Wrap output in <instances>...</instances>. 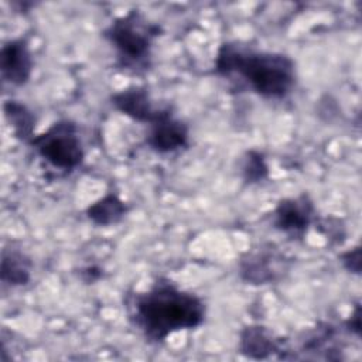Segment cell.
I'll list each match as a JSON object with an SVG mask.
<instances>
[{"label": "cell", "mask_w": 362, "mask_h": 362, "mask_svg": "<svg viewBox=\"0 0 362 362\" xmlns=\"http://www.w3.org/2000/svg\"><path fill=\"white\" fill-rule=\"evenodd\" d=\"M204 301L167 279H158L130 303V320L151 341H164L174 332L194 329L204 322Z\"/></svg>", "instance_id": "obj_1"}, {"label": "cell", "mask_w": 362, "mask_h": 362, "mask_svg": "<svg viewBox=\"0 0 362 362\" xmlns=\"http://www.w3.org/2000/svg\"><path fill=\"white\" fill-rule=\"evenodd\" d=\"M215 71L222 76L239 75L255 93L267 99L287 96L296 83V68L290 57L252 51L230 42L219 48Z\"/></svg>", "instance_id": "obj_2"}, {"label": "cell", "mask_w": 362, "mask_h": 362, "mask_svg": "<svg viewBox=\"0 0 362 362\" xmlns=\"http://www.w3.org/2000/svg\"><path fill=\"white\" fill-rule=\"evenodd\" d=\"M158 27L133 10L115 18L103 31L105 38L117 52L119 62L127 69H140L148 65L153 38Z\"/></svg>", "instance_id": "obj_3"}, {"label": "cell", "mask_w": 362, "mask_h": 362, "mask_svg": "<svg viewBox=\"0 0 362 362\" xmlns=\"http://www.w3.org/2000/svg\"><path fill=\"white\" fill-rule=\"evenodd\" d=\"M28 143L42 160L58 170L72 171L83 161L78 127L69 120L55 122Z\"/></svg>", "instance_id": "obj_4"}, {"label": "cell", "mask_w": 362, "mask_h": 362, "mask_svg": "<svg viewBox=\"0 0 362 362\" xmlns=\"http://www.w3.org/2000/svg\"><path fill=\"white\" fill-rule=\"evenodd\" d=\"M314 216V205L307 195L281 199L274 212V226L290 238H303Z\"/></svg>", "instance_id": "obj_5"}, {"label": "cell", "mask_w": 362, "mask_h": 362, "mask_svg": "<svg viewBox=\"0 0 362 362\" xmlns=\"http://www.w3.org/2000/svg\"><path fill=\"white\" fill-rule=\"evenodd\" d=\"M147 146L160 154H167L185 147L188 143V127L173 117L168 109L161 110L158 117L150 123Z\"/></svg>", "instance_id": "obj_6"}, {"label": "cell", "mask_w": 362, "mask_h": 362, "mask_svg": "<svg viewBox=\"0 0 362 362\" xmlns=\"http://www.w3.org/2000/svg\"><path fill=\"white\" fill-rule=\"evenodd\" d=\"M0 68L7 83L23 86L28 82L33 72V58L25 40H10L1 47Z\"/></svg>", "instance_id": "obj_7"}, {"label": "cell", "mask_w": 362, "mask_h": 362, "mask_svg": "<svg viewBox=\"0 0 362 362\" xmlns=\"http://www.w3.org/2000/svg\"><path fill=\"white\" fill-rule=\"evenodd\" d=\"M112 105L123 115L140 123H153L161 110L154 109L147 90L141 86H129L112 95Z\"/></svg>", "instance_id": "obj_8"}, {"label": "cell", "mask_w": 362, "mask_h": 362, "mask_svg": "<svg viewBox=\"0 0 362 362\" xmlns=\"http://www.w3.org/2000/svg\"><path fill=\"white\" fill-rule=\"evenodd\" d=\"M284 259L276 252H257L240 262V276L250 284L274 281L283 272Z\"/></svg>", "instance_id": "obj_9"}, {"label": "cell", "mask_w": 362, "mask_h": 362, "mask_svg": "<svg viewBox=\"0 0 362 362\" xmlns=\"http://www.w3.org/2000/svg\"><path fill=\"white\" fill-rule=\"evenodd\" d=\"M239 349L250 358L262 359L274 351H279V345L266 328L260 325H249L240 332Z\"/></svg>", "instance_id": "obj_10"}, {"label": "cell", "mask_w": 362, "mask_h": 362, "mask_svg": "<svg viewBox=\"0 0 362 362\" xmlns=\"http://www.w3.org/2000/svg\"><path fill=\"white\" fill-rule=\"evenodd\" d=\"M31 277V262L25 253L4 249L1 257V281L8 286H24Z\"/></svg>", "instance_id": "obj_11"}, {"label": "cell", "mask_w": 362, "mask_h": 362, "mask_svg": "<svg viewBox=\"0 0 362 362\" xmlns=\"http://www.w3.org/2000/svg\"><path fill=\"white\" fill-rule=\"evenodd\" d=\"M124 202L115 194H106L86 208V216L90 222L99 226L117 223L126 215Z\"/></svg>", "instance_id": "obj_12"}, {"label": "cell", "mask_w": 362, "mask_h": 362, "mask_svg": "<svg viewBox=\"0 0 362 362\" xmlns=\"http://www.w3.org/2000/svg\"><path fill=\"white\" fill-rule=\"evenodd\" d=\"M3 107H4L6 119L13 127L16 137L24 141H30L34 137L33 130H34L35 120L33 113L28 110V107L20 103L18 100H7Z\"/></svg>", "instance_id": "obj_13"}, {"label": "cell", "mask_w": 362, "mask_h": 362, "mask_svg": "<svg viewBox=\"0 0 362 362\" xmlns=\"http://www.w3.org/2000/svg\"><path fill=\"white\" fill-rule=\"evenodd\" d=\"M243 177L247 182H259L267 177L269 168L259 151H249L243 163Z\"/></svg>", "instance_id": "obj_14"}, {"label": "cell", "mask_w": 362, "mask_h": 362, "mask_svg": "<svg viewBox=\"0 0 362 362\" xmlns=\"http://www.w3.org/2000/svg\"><path fill=\"white\" fill-rule=\"evenodd\" d=\"M341 262L344 264V267L348 270V272H352V273H359L361 270V250L359 247H354L345 253L341 255Z\"/></svg>", "instance_id": "obj_15"}, {"label": "cell", "mask_w": 362, "mask_h": 362, "mask_svg": "<svg viewBox=\"0 0 362 362\" xmlns=\"http://www.w3.org/2000/svg\"><path fill=\"white\" fill-rule=\"evenodd\" d=\"M361 313H359V307H356L355 308V311L352 313V315H351V318L348 320V322H346V327H348V329L351 331V332H354V334H356L358 337H359V331H361Z\"/></svg>", "instance_id": "obj_16"}]
</instances>
